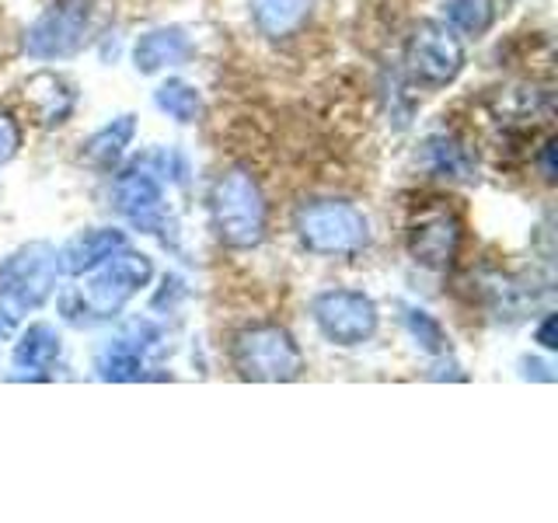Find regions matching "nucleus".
I'll return each mask as SVG.
<instances>
[{
    "instance_id": "nucleus-1",
    "label": "nucleus",
    "mask_w": 558,
    "mask_h": 523,
    "mask_svg": "<svg viewBox=\"0 0 558 523\" xmlns=\"http://www.w3.org/2000/svg\"><path fill=\"white\" fill-rule=\"evenodd\" d=\"M116 0H52L25 32L32 60H70L112 25Z\"/></svg>"
},
{
    "instance_id": "nucleus-2",
    "label": "nucleus",
    "mask_w": 558,
    "mask_h": 523,
    "mask_svg": "<svg viewBox=\"0 0 558 523\" xmlns=\"http://www.w3.org/2000/svg\"><path fill=\"white\" fill-rule=\"evenodd\" d=\"M209 223L227 248H255L269 231V203L248 168H227L209 188Z\"/></svg>"
},
{
    "instance_id": "nucleus-3",
    "label": "nucleus",
    "mask_w": 558,
    "mask_h": 523,
    "mask_svg": "<svg viewBox=\"0 0 558 523\" xmlns=\"http://www.w3.org/2000/svg\"><path fill=\"white\" fill-rule=\"evenodd\" d=\"M77 293L63 296V311L70 321H101L126 307L133 296L150 283L154 266L147 255L119 248L112 258L92 269Z\"/></svg>"
},
{
    "instance_id": "nucleus-4",
    "label": "nucleus",
    "mask_w": 558,
    "mask_h": 523,
    "mask_svg": "<svg viewBox=\"0 0 558 523\" xmlns=\"http://www.w3.org/2000/svg\"><path fill=\"white\" fill-rule=\"evenodd\" d=\"M296 238L307 252L325 258L356 255L371 241V220L360 206L345 199H311L293 217Z\"/></svg>"
},
{
    "instance_id": "nucleus-5",
    "label": "nucleus",
    "mask_w": 558,
    "mask_h": 523,
    "mask_svg": "<svg viewBox=\"0 0 558 523\" xmlns=\"http://www.w3.org/2000/svg\"><path fill=\"white\" fill-rule=\"evenodd\" d=\"M231 363L241 380L287 384L304 374V353L283 325H248L231 342Z\"/></svg>"
},
{
    "instance_id": "nucleus-6",
    "label": "nucleus",
    "mask_w": 558,
    "mask_h": 523,
    "mask_svg": "<svg viewBox=\"0 0 558 523\" xmlns=\"http://www.w3.org/2000/svg\"><path fill=\"white\" fill-rule=\"evenodd\" d=\"M57 248L46 241H32L0 262V296L14 311H35L57 290Z\"/></svg>"
},
{
    "instance_id": "nucleus-7",
    "label": "nucleus",
    "mask_w": 558,
    "mask_h": 523,
    "mask_svg": "<svg viewBox=\"0 0 558 523\" xmlns=\"http://www.w3.org/2000/svg\"><path fill=\"white\" fill-rule=\"evenodd\" d=\"M405 70L418 87H447L464 70V46L444 22H418L405 39Z\"/></svg>"
},
{
    "instance_id": "nucleus-8",
    "label": "nucleus",
    "mask_w": 558,
    "mask_h": 523,
    "mask_svg": "<svg viewBox=\"0 0 558 523\" xmlns=\"http://www.w3.org/2000/svg\"><path fill=\"white\" fill-rule=\"evenodd\" d=\"M311 314L322 336L345 349L371 342L380 321L377 304L360 290H325L311 301Z\"/></svg>"
},
{
    "instance_id": "nucleus-9",
    "label": "nucleus",
    "mask_w": 558,
    "mask_h": 523,
    "mask_svg": "<svg viewBox=\"0 0 558 523\" xmlns=\"http://www.w3.org/2000/svg\"><path fill=\"white\" fill-rule=\"evenodd\" d=\"M461 238H464V227H461L458 214L444 203H429L412 217L409 231H405V248L415 266L444 272L450 262L458 258Z\"/></svg>"
},
{
    "instance_id": "nucleus-10",
    "label": "nucleus",
    "mask_w": 558,
    "mask_h": 523,
    "mask_svg": "<svg viewBox=\"0 0 558 523\" xmlns=\"http://www.w3.org/2000/svg\"><path fill=\"white\" fill-rule=\"evenodd\" d=\"M112 203L122 217L147 234L165 231V192L157 174L147 168H126L112 185Z\"/></svg>"
},
{
    "instance_id": "nucleus-11",
    "label": "nucleus",
    "mask_w": 558,
    "mask_h": 523,
    "mask_svg": "<svg viewBox=\"0 0 558 523\" xmlns=\"http://www.w3.org/2000/svg\"><path fill=\"white\" fill-rule=\"evenodd\" d=\"M22 98H25V109L32 112V119L39 126H60V122L70 119L77 105V92L63 74H52V70H39L32 74L22 87Z\"/></svg>"
},
{
    "instance_id": "nucleus-12",
    "label": "nucleus",
    "mask_w": 558,
    "mask_h": 523,
    "mask_svg": "<svg viewBox=\"0 0 558 523\" xmlns=\"http://www.w3.org/2000/svg\"><path fill=\"white\" fill-rule=\"evenodd\" d=\"M119 248H126V234L116 227H95V231H84L63 244V252H57V266L66 276H84L101 266L105 258H112Z\"/></svg>"
},
{
    "instance_id": "nucleus-13",
    "label": "nucleus",
    "mask_w": 558,
    "mask_h": 523,
    "mask_svg": "<svg viewBox=\"0 0 558 523\" xmlns=\"http://www.w3.org/2000/svg\"><path fill=\"white\" fill-rule=\"evenodd\" d=\"M192 57V42L182 28H154L133 49V63L140 74H157L165 66H179Z\"/></svg>"
},
{
    "instance_id": "nucleus-14",
    "label": "nucleus",
    "mask_w": 558,
    "mask_h": 523,
    "mask_svg": "<svg viewBox=\"0 0 558 523\" xmlns=\"http://www.w3.org/2000/svg\"><path fill=\"white\" fill-rule=\"evenodd\" d=\"M426 165L436 179H447V182H475V150L468 144H461L458 136H447V133H436L426 139Z\"/></svg>"
},
{
    "instance_id": "nucleus-15",
    "label": "nucleus",
    "mask_w": 558,
    "mask_h": 523,
    "mask_svg": "<svg viewBox=\"0 0 558 523\" xmlns=\"http://www.w3.org/2000/svg\"><path fill=\"white\" fill-rule=\"evenodd\" d=\"M133 133H136V119L133 115H119L112 119L109 126H101L95 136L84 139L81 147V161L87 168H98V171H112L122 154H126V147L133 144Z\"/></svg>"
},
{
    "instance_id": "nucleus-16",
    "label": "nucleus",
    "mask_w": 558,
    "mask_h": 523,
    "mask_svg": "<svg viewBox=\"0 0 558 523\" xmlns=\"http://www.w3.org/2000/svg\"><path fill=\"white\" fill-rule=\"evenodd\" d=\"M60 331L52 325H32L22 342L14 345V366L28 377H46V370H52V363L60 360Z\"/></svg>"
},
{
    "instance_id": "nucleus-17",
    "label": "nucleus",
    "mask_w": 558,
    "mask_h": 523,
    "mask_svg": "<svg viewBox=\"0 0 558 523\" xmlns=\"http://www.w3.org/2000/svg\"><path fill=\"white\" fill-rule=\"evenodd\" d=\"M311 0H252V17L262 35L269 39H287L307 22Z\"/></svg>"
},
{
    "instance_id": "nucleus-18",
    "label": "nucleus",
    "mask_w": 558,
    "mask_h": 523,
    "mask_svg": "<svg viewBox=\"0 0 558 523\" xmlns=\"http://www.w3.org/2000/svg\"><path fill=\"white\" fill-rule=\"evenodd\" d=\"M95 370L101 380H140L144 377V342H133V339H116L109 342L98 353L95 360Z\"/></svg>"
},
{
    "instance_id": "nucleus-19",
    "label": "nucleus",
    "mask_w": 558,
    "mask_h": 523,
    "mask_svg": "<svg viewBox=\"0 0 558 523\" xmlns=\"http://www.w3.org/2000/svg\"><path fill=\"white\" fill-rule=\"evenodd\" d=\"M154 101H157V109L168 112L174 122H185V126H189V122H199V115H203V95L185 81L161 84L154 92Z\"/></svg>"
},
{
    "instance_id": "nucleus-20",
    "label": "nucleus",
    "mask_w": 558,
    "mask_h": 523,
    "mask_svg": "<svg viewBox=\"0 0 558 523\" xmlns=\"http://www.w3.org/2000/svg\"><path fill=\"white\" fill-rule=\"evenodd\" d=\"M447 25L464 35H485L496 22V0H444Z\"/></svg>"
},
{
    "instance_id": "nucleus-21",
    "label": "nucleus",
    "mask_w": 558,
    "mask_h": 523,
    "mask_svg": "<svg viewBox=\"0 0 558 523\" xmlns=\"http://www.w3.org/2000/svg\"><path fill=\"white\" fill-rule=\"evenodd\" d=\"M405 328H409V336L415 339V345L423 349V353H429V356H444L447 349H450V339H447L444 325L436 321L429 311L409 307L405 311Z\"/></svg>"
},
{
    "instance_id": "nucleus-22",
    "label": "nucleus",
    "mask_w": 558,
    "mask_h": 523,
    "mask_svg": "<svg viewBox=\"0 0 558 523\" xmlns=\"http://www.w3.org/2000/svg\"><path fill=\"white\" fill-rule=\"evenodd\" d=\"M17 147H22V126L11 115L0 112V165H8L17 154Z\"/></svg>"
},
{
    "instance_id": "nucleus-23",
    "label": "nucleus",
    "mask_w": 558,
    "mask_h": 523,
    "mask_svg": "<svg viewBox=\"0 0 558 523\" xmlns=\"http://www.w3.org/2000/svg\"><path fill=\"white\" fill-rule=\"evenodd\" d=\"M551 154H555V139L548 136L545 147H541V154H537V165H541V174H545V182H555V161H551Z\"/></svg>"
},
{
    "instance_id": "nucleus-24",
    "label": "nucleus",
    "mask_w": 558,
    "mask_h": 523,
    "mask_svg": "<svg viewBox=\"0 0 558 523\" xmlns=\"http://www.w3.org/2000/svg\"><path fill=\"white\" fill-rule=\"evenodd\" d=\"M537 342L545 345V349H558V339H555V314H548V318L537 325Z\"/></svg>"
},
{
    "instance_id": "nucleus-25",
    "label": "nucleus",
    "mask_w": 558,
    "mask_h": 523,
    "mask_svg": "<svg viewBox=\"0 0 558 523\" xmlns=\"http://www.w3.org/2000/svg\"><path fill=\"white\" fill-rule=\"evenodd\" d=\"M11 336H14V314L0 307V339H11Z\"/></svg>"
}]
</instances>
